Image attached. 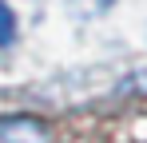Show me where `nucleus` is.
<instances>
[{
    "mask_svg": "<svg viewBox=\"0 0 147 143\" xmlns=\"http://www.w3.org/2000/svg\"><path fill=\"white\" fill-rule=\"evenodd\" d=\"M52 131L36 115H4L0 119V143H48Z\"/></svg>",
    "mask_w": 147,
    "mask_h": 143,
    "instance_id": "1",
    "label": "nucleus"
},
{
    "mask_svg": "<svg viewBox=\"0 0 147 143\" xmlns=\"http://www.w3.org/2000/svg\"><path fill=\"white\" fill-rule=\"evenodd\" d=\"M16 44V16H12V8L0 0V48Z\"/></svg>",
    "mask_w": 147,
    "mask_h": 143,
    "instance_id": "2",
    "label": "nucleus"
},
{
    "mask_svg": "<svg viewBox=\"0 0 147 143\" xmlns=\"http://www.w3.org/2000/svg\"><path fill=\"white\" fill-rule=\"evenodd\" d=\"M92 4H96V8H107V4H115V0H92Z\"/></svg>",
    "mask_w": 147,
    "mask_h": 143,
    "instance_id": "3",
    "label": "nucleus"
}]
</instances>
